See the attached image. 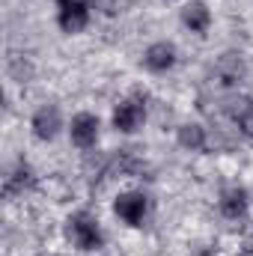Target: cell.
I'll list each match as a JSON object with an SVG mask.
<instances>
[{
    "instance_id": "obj_1",
    "label": "cell",
    "mask_w": 253,
    "mask_h": 256,
    "mask_svg": "<svg viewBox=\"0 0 253 256\" xmlns=\"http://www.w3.org/2000/svg\"><path fill=\"white\" fill-rule=\"evenodd\" d=\"M66 232H68V238L74 242V248H80V250H98V248L104 244L102 226L96 224V218H90V214H84V212L68 218Z\"/></svg>"
},
{
    "instance_id": "obj_4",
    "label": "cell",
    "mask_w": 253,
    "mask_h": 256,
    "mask_svg": "<svg viewBox=\"0 0 253 256\" xmlns=\"http://www.w3.org/2000/svg\"><path fill=\"white\" fill-rule=\"evenodd\" d=\"M143 120H146V108H143L140 98H126V102L114 110V126L120 128V131H126V134L137 131Z\"/></svg>"
},
{
    "instance_id": "obj_10",
    "label": "cell",
    "mask_w": 253,
    "mask_h": 256,
    "mask_svg": "<svg viewBox=\"0 0 253 256\" xmlns=\"http://www.w3.org/2000/svg\"><path fill=\"white\" fill-rule=\"evenodd\" d=\"M220 212L230 220L244 218V212H248V194H244V188H226L220 194Z\"/></svg>"
},
{
    "instance_id": "obj_8",
    "label": "cell",
    "mask_w": 253,
    "mask_h": 256,
    "mask_svg": "<svg viewBox=\"0 0 253 256\" xmlns=\"http://www.w3.org/2000/svg\"><path fill=\"white\" fill-rule=\"evenodd\" d=\"M214 78L224 84V86H232L244 78V63L238 54H224L218 63H214Z\"/></svg>"
},
{
    "instance_id": "obj_6",
    "label": "cell",
    "mask_w": 253,
    "mask_h": 256,
    "mask_svg": "<svg viewBox=\"0 0 253 256\" xmlns=\"http://www.w3.org/2000/svg\"><path fill=\"white\" fill-rule=\"evenodd\" d=\"M96 137H98V120L92 114H78L72 120V140H74V146L90 149V146H96Z\"/></svg>"
},
{
    "instance_id": "obj_7",
    "label": "cell",
    "mask_w": 253,
    "mask_h": 256,
    "mask_svg": "<svg viewBox=\"0 0 253 256\" xmlns=\"http://www.w3.org/2000/svg\"><path fill=\"white\" fill-rule=\"evenodd\" d=\"M173 63H176V48L170 42H155L143 54V66L152 68V72H167Z\"/></svg>"
},
{
    "instance_id": "obj_9",
    "label": "cell",
    "mask_w": 253,
    "mask_h": 256,
    "mask_svg": "<svg viewBox=\"0 0 253 256\" xmlns=\"http://www.w3.org/2000/svg\"><path fill=\"white\" fill-rule=\"evenodd\" d=\"M182 21H185V27H190L194 33H206L208 24H212V12H208V6L202 0H190V3H185V9H182Z\"/></svg>"
},
{
    "instance_id": "obj_14",
    "label": "cell",
    "mask_w": 253,
    "mask_h": 256,
    "mask_svg": "<svg viewBox=\"0 0 253 256\" xmlns=\"http://www.w3.org/2000/svg\"><path fill=\"white\" fill-rule=\"evenodd\" d=\"M98 6H104V12H122L128 6V0H96Z\"/></svg>"
},
{
    "instance_id": "obj_5",
    "label": "cell",
    "mask_w": 253,
    "mask_h": 256,
    "mask_svg": "<svg viewBox=\"0 0 253 256\" xmlns=\"http://www.w3.org/2000/svg\"><path fill=\"white\" fill-rule=\"evenodd\" d=\"M63 126V120H60V110L54 108V104H42L36 114H33V134L39 137V140H54L57 137V131Z\"/></svg>"
},
{
    "instance_id": "obj_12",
    "label": "cell",
    "mask_w": 253,
    "mask_h": 256,
    "mask_svg": "<svg viewBox=\"0 0 253 256\" xmlns=\"http://www.w3.org/2000/svg\"><path fill=\"white\" fill-rule=\"evenodd\" d=\"M30 182H33V176H30V170L21 164V167H18L12 176H6V185H3V191H6V196H12L15 191H24Z\"/></svg>"
},
{
    "instance_id": "obj_13",
    "label": "cell",
    "mask_w": 253,
    "mask_h": 256,
    "mask_svg": "<svg viewBox=\"0 0 253 256\" xmlns=\"http://www.w3.org/2000/svg\"><path fill=\"white\" fill-rule=\"evenodd\" d=\"M238 128H242L248 137H253V104L248 108V110H244V114H242V120H238Z\"/></svg>"
},
{
    "instance_id": "obj_11",
    "label": "cell",
    "mask_w": 253,
    "mask_h": 256,
    "mask_svg": "<svg viewBox=\"0 0 253 256\" xmlns=\"http://www.w3.org/2000/svg\"><path fill=\"white\" fill-rule=\"evenodd\" d=\"M179 143L185 149H190V152H196V149L206 146V131L200 126H182L179 128Z\"/></svg>"
},
{
    "instance_id": "obj_3",
    "label": "cell",
    "mask_w": 253,
    "mask_h": 256,
    "mask_svg": "<svg viewBox=\"0 0 253 256\" xmlns=\"http://www.w3.org/2000/svg\"><path fill=\"white\" fill-rule=\"evenodd\" d=\"M114 212L126 220L128 226H140L143 218H146V196L137 191H128V194H120L116 202H114Z\"/></svg>"
},
{
    "instance_id": "obj_2",
    "label": "cell",
    "mask_w": 253,
    "mask_h": 256,
    "mask_svg": "<svg viewBox=\"0 0 253 256\" xmlns=\"http://www.w3.org/2000/svg\"><path fill=\"white\" fill-rule=\"evenodd\" d=\"M90 3L92 0H57V6H60V27L66 33H80L86 27Z\"/></svg>"
}]
</instances>
